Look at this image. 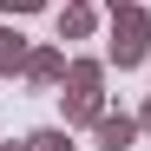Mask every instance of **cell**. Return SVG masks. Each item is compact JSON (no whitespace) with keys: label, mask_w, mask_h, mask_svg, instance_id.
Returning <instances> with one entry per match:
<instances>
[{"label":"cell","mask_w":151,"mask_h":151,"mask_svg":"<svg viewBox=\"0 0 151 151\" xmlns=\"http://www.w3.org/2000/svg\"><path fill=\"white\" fill-rule=\"evenodd\" d=\"M145 59H151V13H145V7H125V13H112V40H105V66L132 72V66H145Z\"/></svg>","instance_id":"6da1fadb"},{"label":"cell","mask_w":151,"mask_h":151,"mask_svg":"<svg viewBox=\"0 0 151 151\" xmlns=\"http://www.w3.org/2000/svg\"><path fill=\"white\" fill-rule=\"evenodd\" d=\"M66 46H33L27 53V72H20V79L27 86H40V92H53V86H66Z\"/></svg>","instance_id":"7a4b0ae2"},{"label":"cell","mask_w":151,"mask_h":151,"mask_svg":"<svg viewBox=\"0 0 151 151\" xmlns=\"http://www.w3.org/2000/svg\"><path fill=\"white\" fill-rule=\"evenodd\" d=\"M92 138L105 145V151H125V145L138 138V112H99L92 118Z\"/></svg>","instance_id":"3957f363"},{"label":"cell","mask_w":151,"mask_h":151,"mask_svg":"<svg viewBox=\"0 0 151 151\" xmlns=\"http://www.w3.org/2000/svg\"><path fill=\"white\" fill-rule=\"evenodd\" d=\"M27 53H33V40L13 27V20H0V79H13V72H27Z\"/></svg>","instance_id":"277c9868"},{"label":"cell","mask_w":151,"mask_h":151,"mask_svg":"<svg viewBox=\"0 0 151 151\" xmlns=\"http://www.w3.org/2000/svg\"><path fill=\"white\" fill-rule=\"evenodd\" d=\"M92 27H99L92 0H66L59 7V40H92Z\"/></svg>","instance_id":"5b68a950"},{"label":"cell","mask_w":151,"mask_h":151,"mask_svg":"<svg viewBox=\"0 0 151 151\" xmlns=\"http://www.w3.org/2000/svg\"><path fill=\"white\" fill-rule=\"evenodd\" d=\"M66 92H99L105 99V59H72L66 66Z\"/></svg>","instance_id":"8992f818"},{"label":"cell","mask_w":151,"mask_h":151,"mask_svg":"<svg viewBox=\"0 0 151 151\" xmlns=\"http://www.w3.org/2000/svg\"><path fill=\"white\" fill-rule=\"evenodd\" d=\"M59 105H66V125L79 132V125H92L99 112H105V99H99V92H59Z\"/></svg>","instance_id":"52a82bcc"},{"label":"cell","mask_w":151,"mask_h":151,"mask_svg":"<svg viewBox=\"0 0 151 151\" xmlns=\"http://www.w3.org/2000/svg\"><path fill=\"white\" fill-rule=\"evenodd\" d=\"M27 151H79V145H72V125H40L27 132Z\"/></svg>","instance_id":"ba28073f"},{"label":"cell","mask_w":151,"mask_h":151,"mask_svg":"<svg viewBox=\"0 0 151 151\" xmlns=\"http://www.w3.org/2000/svg\"><path fill=\"white\" fill-rule=\"evenodd\" d=\"M46 7V0H0V13H7V20H20V13H40Z\"/></svg>","instance_id":"9c48e42d"},{"label":"cell","mask_w":151,"mask_h":151,"mask_svg":"<svg viewBox=\"0 0 151 151\" xmlns=\"http://www.w3.org/2000/svg\"><path fill=\"white\" fill-rule=\"evenodd\" d=\"M138 132H151V99H145V105H138Z\"/></svg>","instance_id":"30bf717a"},{"label":"cell","mask_w":151,"mask_h":151,"mask_svg":"<svg viewBox=\"0 0 151 151\" xmlns=\"http://www.w3.org/2000/svg\"><path fill=\"white\" fill-rule=\"evenodd\" d=\"M105 7H112V13H125V7H138V0H105Z\"/></svg>","instance_id":"8fae6325"},{"label":"cell","mask_w":151,"mask_h":151,"mask_svg":"<svg viewBox=\"0 0 151 151\" xmlns=\"http://www.w3.org/2000/svg\"><path fill=\"white\" fill-rule=\"evenodd\" d=\"M0 151H27V138H20V145H13V138H7V145H0Z\"/></svg>","instance_id":"7c38bea8"}]
</instances>
